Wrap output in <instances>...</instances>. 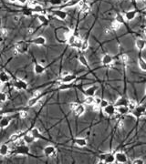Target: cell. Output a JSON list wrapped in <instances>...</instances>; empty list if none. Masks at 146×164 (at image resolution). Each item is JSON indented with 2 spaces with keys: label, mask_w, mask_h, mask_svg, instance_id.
Masks as SVG:
<instances>
[{
  "label": "cell",
  "mask_w": 146,
  "mask_h": 164,
  "mask_svg": "<svg viewBox=\"0 0 146 164\" xmlns=\"http://www.w3.org/2000/svg\"><path fill=\"white\" fill-rule=\"evenodd\" d=\"M38 4V0H27V5H28V7H30V8L35 7V5Z\"/></svg>",
  "instance_id": "f6af8a7d"
},
{
  "label": "cell",
  "mask_w": 146,
  "mask_h": 164,
  "mask_svg": "<svg viewBox=\"0 0 146 164\" xmlns=\"http://www.w3.org/2000/svg\"><path fill=\"white\" fill-rule=\"evenodd\" d=\"M137 16V12L135 10H129L124 14L125 20L127 21H132L135 19V17Z\"/></svg>",
  "instance_id": "ac0fdd59"
},
{
  "label": "cell",
  "mask_w": 146,
  "mask_h": 164,
  "mask_svg": "<svg viewBox=\"0 0 146 164\" xmlns=\"http://www.w3.org/2000/svg\"><path fill=\"white\" fill-rule=\"evenodd\" d=\"M8 34V31L7 28H1L0 29V36L1 37H7Z\"/></svg>",
  "instance_id": "7dc6e473"
},
{
  "label": "cell",
  "mask_w": 146,
  "mask_h": 164,
  "mask_svg": "<svg viewBox=\"0 0 146 164\" xmlns=\"http://www.w3.org/2000/svg\"><path fill=\"white\" fill-rule=\"evenodd\" d=\"M41 97H42V95L38 96V97H32L31 98H29L28 101H27V106H28V107H34V106H36V105H37L38 102H40Z\"/></svg>",
  "instance_id": "44dd1931"
},
{
  "label": "cell",
  "mask_w": 146,
  "mask_h": 164,
  "mask_svg": "<svg viewBox=\"0 0 146 164\" xmlns=\"http://www.w3.org/2000/svg\"><path fill=\"white\" fill-rule=\"evenodd\" d=\"M144 7L146 8V0H145V2H144Z\"/></svg>",
  "instance_id": "94428289"
},
{
  "label": "cell",
  "mask_w": 146,
  "mask_h": 164,
  "mask_svg": "<svg viewBox=\"0 0 146 164\" xmlns=\"http://www.w3.org/2000/svg\"><path fill=\"white\" fill-rule=\"evenodd\" d=\"M98 90H99L98 86H96V85H91V86H90V87H88L87 89L84 90V95H85V96L94 97L95 94H96V92L98 91Z\"/></svg>",
  "instance_id": "30bf717a"
},
{
  "label": "cell",
  "mask_w": 146,
  "mask_h": 164,
  "mask_svg": "<svg viewBox=\"0 0 146 164\" xmlns=\"http://www.w3.org/2000/svg\"><path fill=\"white\" fill-rule=\"evenodd\" d=\"M89 42H88V40H82V44H81V46H80V49L82 52H85L88 50V49H89Z\"/></svg>",
  "instance_id": "74e56055"
},
{
  "label": "cell",
  "mask_w": 146,
  "mask_h": 164,
  "mask_svg": "<svg viewBox=\"0 0 146 164\" xmlns=\"http://www.w3.org/2000/svg\"><path fill=\"white\" fill-rule=\"evenodd\" d=\"M100 162L106 164H112L115 162V155L113 153H103L100 156Z\"/></svg>",
  "instance_id": "6da1fadb"
},
{
  "label": "cell",
  "mask_w": 146,
  "mask_h": 164,
  "mask_svg": "<svg viewBox=\"0 0 146 164\" xmlns=\"http://www.w3.org/2000/svg\"><path fill=\"white\" fill-rule=\"evenodd\" d=\"M23 139H24V141H25V143L26 144H32L35 140H36V139H35L30 133L29 134H25L24 136H23Z\"/></svg>",
  "instance_id": "4316f807"
},
{
  "label": "cell",
  "mask_w": 146,
  "mask_h": 164,
  "mask_svg": "<svg viewBox=\"0 0 146 164\" xmlns=\"http://www.w3.org/2000/svg\"><path fill=\"white\" fill-rule=\"evenodd\" d=\"M45 67L40 63H36L34 65V72L36 75H42L45 73Z\"/></svg>",
  "instance_id": "9a60e30c"
},
{
  "label": "cell",
  "mask_w": 146,
  "mask_h": 164,
  "mask_svg": "<svg viewBox=\"0 0 146 164\" xmlns=\"http://www.w3.org/2000/svg\"><path fill=\"white\" fill-rule=\"evenodd\" d=\"M8 100V95L5 94V92L1 91L0 92V102L3 103V102H5Z\"/></svg>",
  "instance_id": "60d3db41"
},
{
  "label": "cell",
  "mask_w": 146,
  "mask_h": 164,
  "mask_svg": "<svg viewBox=\"0 0 146 164\" xmlns=\"http://www.w3.org/2000/svg\"><path fill=\"white\" fill-rule=\"evenodd\" d=\"M121 27V24H120L119 22H117V21H113L112 23V25H110V27H112L113 30H118V29H120Z\"/></svg>",
  "instance_id": "ab89813d"
},
{
  "label": "cell",
  "mask_w": 146,
  "mask_h": 164,
  "mask_svg": "<svg viewBox=\"0 0 146 164\" xmlns=\"http://www.w3.org/2000/svg\"><path fill=\"white\" fill-rule=\"evenodd\" d=\"M79 4H80V9L83 14H87L90 10V5L88 3L81 2V3H79Z\"/></svg>",
  "instance_id": "484cf974"
},
{
  "label": "cell",
  "mask_w": 146,
  "mask_h": 164,
  "mask_svg": "<svg viewBox=\"0 0 146 164\" xmlns=\"http://www.w3.org/2000/svg\"><path fill=\"white\" fill-rule=\"evenodd\" d=\"M38 19L39 21V23L43 26H46L49 24V18L47 17V16L45 14H39L38 16Z\"/></svg>",
  "instance_id": "83f0119b"
},
{
  "label": "cell",
  "mask_w": 146,
  "mask_h": 164,
  "mask_svg": "<svg viewBox=\"0 0 146 164\" xmlns=\"http://www.w3.org/2000/svg\"><path fill=\"white\" fill-rule=\"evenodd\" d=\"M102 110H103V113L108 117H112L117 113L116 106L115 105H112V104H109L108 106L103 108Z\"/></svg>",
  "instance_id": "52a82bcc"
},
{
  "label": "cell",
  "mask_w": 146,
  "mask_h": 164,
  "mask_svg": "<svg viewBox=\"0 0 146 164\" xmlns=\"http://www.w3.org/2000/svg\"><path fill=\"white\" fill-rule=\"evenodd\" d=\"M80 3L78 0H68V2L64 5V8H73L75 5H77Z\"/></svg>",
  "instance_id": "d6a6232c"
},
{
  "label": "cell",
  "mask_w": 146,
  "mask_h": 164,
  "mask_svg": "<svg viewBox=\"0 0 146 164\" xmlns=\"http://www.w3.org/2000/svg\"><path fill=\"white\" fill-rule=\"evenodd\" d=\"M135 46L139 51H143L146 49V42L143 38H137L135 40Z\"/></svg>",
  "instance_id": "2e32d148"
},
{
  "label": "cell",
  "mask_w": 146,
  "mask_h": 164,
  "mask_svg": "<svg viewBox=\"0 0 146 164\" xmlns=\"http://www.w3.org/2000/svg\"><path fill=\"white\" fill-rule=\"evenodd\" d=\"M13 86L16 90H26L28 87V84H27V82H26L24 79H16L14 81Z\"/></svg>",
  "instance_id": "7a4b0ae2"
},
{
  "label": "cell",
  "mask_w": 146,
  "mask_h": 164,
  "mask_svg": "<svg viewBox=\"0 0 146 164\" xmlns=\"http://www.w3.org/2000/svg\"><path fill=\"white\" fill-rule=\"evenodd\" d=\"M146 112V108L143 106H137L135 109H133L132 111V115L135 117V118H141L143 117Z\"/></svg>",
  "instance_id": "9c48e42d"
},
{
  "label": "cell",
  "mask_w": 146,
  "mask_h": 164,
  "mask_svg": "<svg viewBox=\"0 0 146 164\" xmlns=\"http://www.w3.org/2000/svg\"><path fill=\"white\" fill-rule=\"evenodd\" d=\"M23 136H24V135H23L22 132H16V133L12 134V135L9 137V140L11 142H16V140H19V139L23 138Z\"/></svg>",
  "instance_id": "f1b7e54d"
},
{
  "label": "cell",
  "mask_w": 146,
  "mask_h": 164,
  "mask_svg": "<svg viewBox=\"0 0 146 164\" xmlns=\"http://www.w3.org/2000/svg\"><path fill=\"white\" fill-rule=\"evenodd\" d=\"M85 111H86V108H85L84 105H82V104H78L77 107H76V109L73 110V112H74L75 116L81 117L82 115H84Z\"/></svg>",
  "instance_id": "4fadbf2b"
},
{
  "label": "cell",
  "mask_w": 146,
  "mask_h": 164,
  "mask_svg": "<svg viewBox=\"0 0 146 164\" xmlns=\"http://www.w3.org/2000/svg\"><path fill=\"white\" fill-rule=\"evenodd\" d=\"M77 39H78V38L76 37L74 34H71V35H69V36L67 38V42H68V44H69V46H71Z\"/></svg>",
  "instance_id": "d590c367"
},
{
  "label": "cell",
  "mask_w": 146,
  "mask_h": 164,
  "mask_svg": "<svg viewBox=\"0 0 146 164\" xmlns=\"http://www.w3.org/2000/svg\"><path fill=\"white\" fill-rule=\"evenodd\" d=\"M114 155H115V162H117V163L124 164V163H127L128 161H129L126 153H124V152H122V151L116 152Z\"/></svg>",
  "instance_id": "277c9868"
},
{
  "label": "cell",
  "mask_w": 146,
  "mask_h": 164,
  "mask_svg": "<svg viewBox=\"0 0 146 164\" xmlns=\"http://www.w3.org/2000/svg\"><path fill=\"white\" fill-rule=\"evenodd\" d=\"M49 3L52 5H61L63 0H49Z\"/></svg>",
  "instance_id": "7bdbcfd3"
},
{
  "label": "cell",
  "mask_w": 146,
  "mask_h": 164,
  "mask_svg": "<svg viewBox=\"0 0 146 164\" xmlns=\"http://www.w3.org/2000/svg\"><path fill=\"white\" fill-rule=\"evenodd\" d=\"M30 151V149L27 146V144H21L16 146V153L19 155H27Z\"/></svg>",
  "instance_id": "5b68a950"
},
{
  "label": "cell",
  "mask_w": 146,
  "mask_h": 164,
  "mask_svg": "<svg viewBox=\"0 0 146 164\" xmlns=\"http://www.w3.org/2000/svg\"><path fill=\"white\" fill-rule=\"evenodd\" d=\"M3 87H4V84H3V83H1V82H0V92L2 91Z\"/></svg>",
  "instance_id": "9f6ffc18"
},
{
  "label": "cell",
  "mask_w": 146,
  "mask_h": 164,
  "mask_svg": "<svg viewBox=\"0 0 146 164\" xmlns=\"http://www.w3.org/2000/svg\"><path fill=\"white\" fill-rule=\"evenodd\" d=\"M117 1H121V0H117Z\"/></svg>",
  "instance_id": "be15d7a7"
},
{
  "label": "cell",
  "mask_w": 146,
  "mask_h": 164,
  "mask_svg": "<svg viewBox=\"0 0 146 164\" xmlns=\"http://www.w3.org/2000/svg\"><path fill=\"white\" fill-rule=\"evenodd\" d=\"M79 62L81 64V66H83L84 68L89 67V62H88V59L84 56H80L79 57Z\"/></svg>",
  "instance_id": "836d02e7"
},
{
  "label": "cell",
  "mask_w": 146,
  "mask_h": 164,
  "mask_svg": "<svg viewBox=\"0 0 146 164\" xmlns=\"http://www.w3.org/2000/svg\"><path fill=\"white\" fill-rule=\"evenodd\" d=\"M32 8V11H33V13H36V14H38V15H39V14H44V8H43V7L41 5H35V7H33V8Z\"/></svg>",
  "instance_id": "4dcf8cb0"
},
{
  "label": "cell",
  "mask_w": 146,
  "mask_h": 164,
  "mask_svg": "<svg viewBox=\"0 0 146 164\" xmlns=\"http://www.w3.org/2000/svg\"><path fill=\"white\" fill-rule=\"evenodd\" d=\"M145 17H146V15H145Z\"/></svg>",
  "instance_id": "e7e4bbea"
},
{
  "label": "cell",
  "mask_w": 146,
  "mask_h": 164,
  "mask_svg": "<svg viewBox=\"0 0 146 164\" xmlns=\"http://www.w3.org/2000/svg\"><path fill=\"white\" fill-rule=\"evenodd\" d=\"M77 105L78 103H76V102H71V104H69V109H71V110H74L76 109V107H77Z\"/></svg>",
  "instance_id": "f5cc1de1"
},
{
  "label": "cell",
  "mask_w": 146,
  "mask_h": 164,
  "mask_svg": "<svg viewBox=\"0 0 146 164\" xmlns=\"http://www.w3.org/2000/svg\"><path fill=\"white\" fill-rule=\"evenodd\" d=\"M11 123V119L9 118L8 116H3V118L1 120V121H0V128H2V130H4V128H8Z\"/></svg>",
  "instance_id": "d6986e66"
},
{
  "label": "cell",
  "mask_w": 146,
  "mask_h": 164,
  "mask_svg": "<svg viewBox=\"0 0 146 164\" xmlns=\"http://www.w3.org/2000/svg\"><path fill=\"white\" fill-rule=\"evenodd\" d=\"M33 14L32 8H27L23 10V15H25L26 16H30Z\"/></svg>",
  "instance_id": "ee69618b"
},
{
  "label": "cell",
  "mask_w": 146,
  "mask_h": 164,
  "mask_svg": "<svg viewBox=\"0 0 146 164\" xmlns=\"http://www.w3.org/2000/svg\"><path fill=\"white\" fill-rule=\"evenodd\" d=\"M138 66L142 71L146 72V60L143 57H140L138 59Z\"/></svg>",
  "instance_id": "f546056e"
},
{
  "label": "cell",
  "mask_w": 146,
  "mask_h": 164,
  "mask_svg": "<svg viewBox=\"0 0 146 164\" xmlns=\"http://www.w3.org/2000/svg\"><path fill=\"white\" fill-rule=\"evenodd\" d=\"M74 143L76 146H78L80 148H83V147H86L87 144H88V141H87V139L83 138V137H80V138H76L74 139Z\"/></svg>",
  "instance_id": "5bb4252c"
},
{
  "label": "cell",
  "mask_w": 146,
  "mask_h": 164,
  "mask_svg": "<svg viewBox=\"0 0 146 164\" xmlns=\"http://www.w3.org/2000/svg\"><path fill=\"white\" fill-rule=\"evenodd\" d=\"M144 34H145V36H146V27H145V29H144Z\"/></svg>",
  "instance_id": "91938a15"
},
{
  "label": "cell",
  "mask_w": 146,
  "mask_h": 164,
  "mask_svg": "<svg viewBox=\"0 0 146 164\" xmlns=\"http://www.w3.org/2000/svg\"><path fill=\"white\" fill-rule=\"evenodd\" d=\"M76 79H77V76L69 72V74H67L66 76H63L61 78V82L63 84H71L76 80Z\"/></svg>",
  "instance_id": "ba28073f"
},
{
  "label": "cell",
  "mask_w": 146,
  "mask_h": 164,
  "mask_svg": "<svg viewBox=\"0 0 146 164\" xmlns=\"http://www.w3.org/2000/svg\"><path fill=\"white\" fill-rule=\"evenodd\" d=\"M27 43L25 42H23V41H20V42H17L15 46V53L17 54V53H19V54H23V53H25V52H27Z\"/></svg>",
  "instance_id": "8992f818"
},
{
  "label": "cell",
  "mask_w": 146,
  "mask_h": 164,
  "mask_svg": "<svg viewBox=\"0 0 146 164\" xmlns=\"http://www.w3.org/2000/svg\"><path fill=\"white\" fill-rule=\"evenodd\" d=\"M81 44H82V40L78 38L77 40L75 41V42L71 46V48H74V49H80V46H81Z\"/></svg>",
  "instance_id": "f35d334b"
},
{
  "label": "cell",
  "mask_w": 146,
  "mask_h": 164,
  "mask_svg": "<svg viewBox=\"0 0 146 164\" xmlns=\"http://www.w3.org/2000/svg\"><path fill=\"white\" fill-rule=\"evenodd\" d=\"M124 127V122L122 121V120H120L119 122H118V128H122Z\"/></svg>",
  "instance_id": "db71d44e"
},
{
  "label": "cell",
  "mask_w": 146,
  "mask_h": 164,
  "mask_svg": "<svg viewBox=\"0 0 146 164\" xmlns=\"http://www.w3.org/2000/svg\"><path fill=\"white\" fill-rule=\"evenodd\" d=\"M128 108H129L130 111H132L133 109H135L136 107L138 106L137 105V102L135 100H133V99H131V100H129V103H128Z\"/></svg>",
  "instance_id": "8d00e7d4"
},
{
  "label": "cell",
  "mask_w": 146,
  "mask_h": 164,
  "mask_svg": "<svg viewBox=\"0 0 146 164\" xmlns=\"http://www.w3.org/2000/svg\"><path fill=\"white\" fill-rule=\"evenodd\" d=\"M130 99H128L125 97H120L117 100L115 101V106L116 107H120V106H127L128 103H129Z\"/></svg>",
  "instance_id": "ffe728a7"
},
{
  "label": "cell",
  "mask_w": 146,
  "mask_h": 164,
  "mask_svg": "<svg viewBox=\"0 0 146 164\" xmlns=\"http://www.w3.org/2000/svg\"><path fill=\"white\" fill-rule=\"evenodd\" d=\"M129 59H130V57H129V56H128L127 54H122L121 56V62H123V63H128L129 62Z\"/></svg>",
  "instance_id": "b9f144b4"
},
{
  "label": "cell",
  "mask_w": 146,
  "mask_h": 164,
  "mask_svg": "<svg viewBox=\"0 0 146 164\" xmlns=\"http://www.w3.org/2000/svg\"><path fill=\"white\" fill-rule=\"evenodd\" d=\"M145 97H146V89H145Z\"/></svg>",
  "instance_id": "6125c7cd"
},
{
  "label": "cell",
  "mask_w": 146,
  "mask_h": 164,
  "mask_svg": "<svg viewBox=\"0 0 146 164\" xmlns=\"http://www.w3.org/2000/svg\"><path fill=\"white\" fill-rule=\"evenodd\" d=\"M132 163L133 164H144V161L143 159H135V160H133L132 161Z\"/></svg>",
  "instance_id": "f907efd6"
},
{
  "label": "cell",
  "mask_w": 146,
  "mask_h": 164,
  "mask_svg": "<svg viewBox=\"0 0 146 164\" xmlns=\"http://www.w3.org/2000/svg\"><path fill=\"white\" fill-rule=\"evenodd\" d=\"M110 103H109V101L107 100V99H101V105H100V108H101V109H103V108H105L106 106H108Z\"/></svg>",
  "instance_id": "c3c4849f"
},
{
  "label": "cell",
  "mask_w": 146,
  "mask_h": 164,
  "mask_svg": "<svg viewBox=\"0 0 146 164\" xmlns=\"http://www.w3.org/2000/svg\"><path fill=\"white\" fill-rule=\"evenodd\" d=\"M117 113L119 115H127L130 112V109L128 108V106H120V107H116Z\"/></svg>",
  "instance_id": "603a6c76"
},
{
  "label": "cell",
  "mask_w": 146,
  "mask_h": 164,
  "mask_svg": "<svg viewBox=\"0 0 146 164\" xmlns=\"http://www.w3.org/2000/svg\"><path fill=\"white\" fill-rule=\"evenodd\" d=\"M30 134L31 135L36 139H44L43 136H42V134H41V131H40L38 128H34L31 130L30 131Z\"/></svg>",
  "instance_id": "cb8c5ba5"
},
{
  "label": "cell",
  "mask_w": 146,
  "mask_h": 164,
  "mask_svg": "<svg viewBox=\"0 0 146 164\" xmlns=\"http://www.w3.org/2000/svg\"><path fill=\"white\" fill-rule=\"evenodd\" d=\"M115 21H117V22H119L120 24H123V23L125 22V17H124V15H122V14H120V13H118V14H116V16H115Z\"/></svg>",
  "instance_id": "e575fe53"
},
{
  "label": "cell",
  "mask_w": 146,
  "mask_h": 164,
  "mask_svg": "<svg viewBox=\"0 0 146 164\" xmlns=\"http://www.w3.org/2000/svg\"><path fill=\"white\" fill-rule=\"evenodd\" d=\"M101 63L104 66H110L113 63V57L110 54H105L101 57Z\"/></svg>",
  "instance_id": "7c38bea8"
},
{
  "label": "cell",
  "mask_w": 146,
  "mask_h": 164,
  "mask_svg": "<svg viewBox=\"0 0 146 164\" xmlns=\"http://www.w3.org/2000/svg\"><path fill=\"white\" fill-rule=\"evenodd\" d=\"M101 99H102V98H99V97L95 98V100H94V104H93V105H96V106H99V107H100V105H101Z\"/></svg>",
  "instance_id": "816d5d0a"
},
{
  "label": "cell",
  "mask_w": 146,
  "mask_h": 164,
  "mask_svg": "<svg viewBox=\"0 0 146 164\" xmlns=\"http://www.w3.org/2000/svg\"><path fill=\"white\" fill-rule=\"evenodd\" d=\"M2 118H3V116L0 114V121H1V120H2Z\"/></svg>",
  "instance_id": "680465c9"
},
{
  "label": "cell",
  "mask_w": 146,
  "mask_h": 164,
  "mask_svg": "<svg viewBox=\"0 0 146 164\" xmlns=\"http://www.w3.org/2000/svg\"><path fill=\"white\" fill-rule=\"evenodd\" d=\"M52 14H53L56 17H58V19L60 20H65L68 16V14L66 11H64L62 9H57V10H53L52 11Z\"/></svg>",
  "instance_id": "8fae6325"
},
{
  "label": "cell",
  "mask_w": 146,
  "mask_h": 164,
  "mask_svg": "<svg viewBox=\"0 0 146 164\" xmlns=\"http://www.w3.org/2000/svg\"><path fill=\"white\" fill-rule=\"evenodd\" d=\"M16 2H19L21 5H24V4L27 3V0H16Z\"/></svg>",
  "instance_id": "11a10c76"
},
{
  "label": "cell",
  "mask_w": 146,
  "mask_h": 164,
  "mask_svg": "<svg viewBox=\"0 0 146 164\" xmlns=\"http://www.w3.org/2000/svg\"><path fill=\"white\" fill-rule=\"evenodd\" d=\"M9 146L5 143H3L0 145V155L1 156H7L9 153Z\"/></svg>",
  "instance_id": "7402d4cb"
},
{
  "label": "cell",
  "mask_w": 146,
  "mask_h": 164,
  "mask_svg": "<svg viewBox=\"0 0 146 164\" xmlns=\"http://www.w3.org/2000/svg\"><path fill=\"white\" fill-rule=\"evenodd\" d=\"M94 100H95V98L94 97H91V96H86V98H84L83 103L87 106H92L94 104Z\"/></svg>",
  "instance_id": "1f68e13d"
},
{
  "label": "cell",
  "mask_w": 146,
  "mask_h": 164,
  "mask_svg": "<svg viewBox=\"0 0 146 164\" xmlns=\"http://www.w3.org/2000/svg\"><path fill=\"white\" fill-rule=\"evenodd\" d=\"M19 117L21 119H26L27 117L28 116V113H27V110H21L20 112L19 113Z\"/></svg>",
  "instance_id": "bcb514c9"
},
{
  "label": "cell",
  "mask_w": 146,
  "mask_h": 164,
  "mask_svg": "<svg viewBox=\"0 0 146 164\" xmlns=\"http://www.w3.org/2000/svg\"><path fill=\"white\" fill-rule=\"evenodd\" d=\"M113 31H114V30H113V29H112V27H105V29H104V33L106 34V35H110Z\"/></svg>",
  "instance_id": "681fc988"
},
{
  "label": "cell",
  "mask_w": 146,
  "mask_h": 164,
  "mask_svg": "<svg viewBox=\"0 0 146 164\" xmlns=\"http://www.w3.org/2000/svg\"><path fill=\"white\" fill-rule=\"evenodd\" d=\"M43 153L46 157L54 158L57 155V150L53 145H47L43 149Z\"/></svg>",
  "instance_id": "3957f363"
},
{
  "label": "cell",
  "mask_w": 146,
  "mask_h": 164,
  "mask_svg": "<svg viewBox=\"0 0 146 164\" xmlns=\"http://www.w3.org/2000/svg\"><path fill=\"white\" fill-rule=\"evenodd\" d=\"M32 43L35 44L36 46H44L47 43V39L43 36H38L37 38H35L32 40Z\"/></svg>",
  "instance_id": "e0dca14e"
},
{
  "label": "cell",
  "mask_w": 146,
  "mask_h": 164,
  "mask_svg": "<svg viewBox=\"0 0 146 164\" xmlns=\"http://www.w3.org/2000/svg\"><path fill=\"white\" fill-rule=\"evenodd\" d=\"M10 81V76L5 71H1L0 72V82L3 84L8 83V82Z\"/></svg>",
  "instance_id": "d4e9b609"
},
{
  "label": "cell",
  "mask_w": 146,
  "mask_h": 164,
  "mask_svg": "<svg viewBox=\"0 0 146 164\" xmlns=\"http://www.w3.org/2000/svg\"><path fill=\"white\" fill-rule=\"evenodd\" d=\"M8 1L11 3H15V2H16V0H8Z\"/></svg>",
  "instance_id": "6f0895ef"
}]
</instances>
